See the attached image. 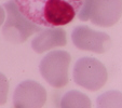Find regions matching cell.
<instances>
[{
  "label": "cell",
  "mask_w": 122,
  "mask_h": 108,
  "mask_svg": "<svg viewBox=\"0 0 122 108\" xmlns=\"http://www.w3.org/2000/svg\"><path fill=\"white\" fill-rule=\"evenodd\" d=\"M17 9L38 26L57 27L72 22L84 0H14Z\"/></svg>",
  "instance_id": "obj_1"
},
{
  "label": "cell",
  "mask_w": 122,
  "mask_h": 108,
  "mask_svg": "<svg viewBox=\"0 0 122 108\" xmlns=\"http://www.w3.org/2000/svg\"><path fill=\"white\" fill-rule=\"evenodd\" d=\"M7 11V20L2 28V35L7 41L14 44L25 42L35 32L42 30L40 26L30 22L20 12L14 0H10L3 5Z\"/></svg>",
  "instance_id": "obj_2"
},
{
  "label": "cell",
  "mask_w": 122,
  "mask_h": 108,
  "mask_svg": "<svg viewBox=\"0 0 122 108\" xmlns=\"http://www.w3.org/2000/svg\"><path fill=\"white\" fill-rule=\"evenodd\" d=\"M72 76L77 84L89 91L102 89L108 78L105 65L94 57L79 58L74 66Z\"/></svg>",
  "instance_id": "obj_3"
},
{
  "label": "cell",
  "mask_w": 122,
  "mask_h": 108,
  "mask_svg": "<svg viewBox=\"0 0 122 108\" xmlns=\"http://www.w3.org/2000/svg\"><path fill=\"white\" fill-rule=\"evenodd\" d=\"M71 56L66 51H52L40 62V74L50 85L54 87H63L69 80L68 71Z\"/></svg>",
  "instance_id": "obj_4"
},
{
  "label": "cell",
  "mask_w": 122,
  "mask_h": 108,
  "mask_svg": "<svg viewBox=\"0 0 122 108\" xmlns=\"http://www.w3.org/2000/svg\"><path fill=\"white\" fill-rule=\"evenodd\" d=\"M71 40L78 49L95 53H104L111 46L109 35L97 31L84 25H79L71 32Z\"/></svg>",
  "instance_id": "obj_5"
},
{
  "label": "cell",
  "mask_w": 122,
  "mask_h": 108,
  "mask_svg": "<svg viewBox=\"0 0 122 108\" xmlns=\"http://www.w3.org/2000/svg\"><path fill=\"white\" fill-rule=\"evenodd\" d=\"M46 102V89L35 80L21 82L13 94L14 108H42Z\"/></svg>",
  "instance_id": "obj_6"
},
{
  "label": "cell",
  "mask_w": 122,
  "mask_h": 108,
  "mask_svg": "<svg viewBox=\"0 0 122 108\" xmlns=\"http://www.w3.org/2000/svg\"><path fill=\"white\" fill-rule=\"evenodd\" d=\"M122 15V0H94L90 13L92 24L111 27Z\"/></svg>",
  "instance_id": "obj_7"
},
{
  "label": "cell",
  "mask_w": 122,
  "mask_h": 108,
  "mask_svg": "<svg viewBox=\"0 0 122 108\" xmlns=\"http://www.w3.org/2000/svg\"><path fill=\"white\" fill-rule=\"evenodd\" d=\"M67 43L66 31L62 28L42 29L39 35L32 39L31 48L35 52L43 53L56 46H64Z\"/></svg>",
  "instance_id": "obj_8"
},
{
  "label": "cell",
  "mask_w": 122,
  "mask_h": 108,
  "mask_svg": "<svg viewBox=\"0 0 122 108\" xmlns=\"http://www.w3.org/2000/svg\"><path fill=\"white\" fill-rule=\"evenodd\" d=\"M91 106L90 97L77 90L67 92L61 99V108H91Z\"/></svg>",
  "instance_id": "obj_9"
},
{
  "label": "cell",
  "mask_w": 122,
  "mask_h": 108,
  "mask_svg": "<svg viewBox=\"0 0 122 108\" xmlns=\"http://www.w3.org/2000/svg\"><path fill=\"white\" fill-rule=\"evenodd\" d=\"M96 108H122V93L111 90L96 98Z\"/></svg>",
  "instance_id": "obj_10"
},
{
  "label": "cell",
  "mask_w": 122,
  "mask_h": 108,
  "mask_svg": "<svg viewBox=\"0 0 122 108\" xmlns=\"http://www.w3.org/2000/svg\"><path fill=\"white\" fill-rule=\"evenodd\" d=\"M9 93V81L7 77L0 72V105L5 104Z\"/></svg>",
  "instance_id": "obj_11"
},
{
  "label": "cell",
  "mask_w": 122,
  "mask_h": 108,
  "mask_svg": "<svg viewBox=\"0 0 122 108\" xmlns=\"http://www.w3.org/2000/svg\"><path fill=\"white\" fill-rule=\"evenodd\" d=\"M93 2H94V0H84L82 8H81V10L78 13L79 20H81V21H88V20H90V13H91Z\"/></svg>",
  "instance_id": "obj_12"
},
{
  "label": "cell",
  "mask_w": 122,
  "mask_h": 108,
  "mask_svg": "<svg viewBox=\"0 0 122 108\" xmlns=\"http://www.w3.org/2000/svg\"><path fill=\"white\" fill-rule=\"evenodd\" d=\"M5 10L3 9V7H1L0 5V26L2 25V23L5 22Z\"/></svg>",
  "instance_id": "obj_13"
}]
</instances>
